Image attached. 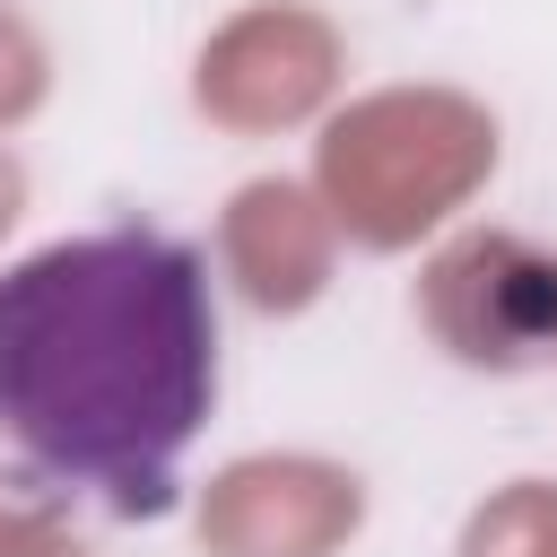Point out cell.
Instances as JSON below:
<instances>
[{
	"instance_id": "cell-1",
	"label": "cell",
	"mask_w": 557,
	"mask_h": 557,
	"mask_svg": "<svg viewBox=\"0 0 557 557\" xmlns=\"http://www.w3.org/2000/svg\"><path fill=\"white\" fill-rule=\"evenodd\" d=\"M218 400L209 261L157 226H96L0 270V435L35 479L122 522L174 505Z\"/></svg>"
},
{
	"instance_id": "cell-2",
	"label": "cell",
	"mask_w": 557,
	"mask_h": 557,
	"mask_svg": "<svg viewBox=\"0 0 557 557\" xmlns=\"http://www.w3.org/2000/svg\"><path fill=\"white\" fill-rule=\"evenodd\" d=\"M496 174V113L461 87H383L322 122L313 191L366 252H400L444 226Z\"/></svg>"
},
{
	"instance_id": "cell-3",
	"label": "cell",
	"mask_w": 557,
	"mask_h": 557,
	"mask_svg": "<svg viewBox=\"0 0 557 557\" xmlns=\"http://www.w3.org/2000/svg\"><path fill=\"white\" fill-rule=\"evenodd\" d=\"M418 313L461 366L522 374L557 348V252L505 226H470L418 270Z\"/></svg>"
},
{
	"instance_id": "cell-4",
	"label": "cell",
	"mask_w": 557,
	"mask_h": 557,
	"mask_svg": "<svg viewBox=\"0 0 557 557\" xmlns=\"http://www.w3.org/2000/svg\"><path fill=\"white\" fill-rule=\"evenodd\" d=\"M339 87V26L322 9L296 0H252L235 9L191 70V104L218 131H287L305 113H322V96Z\"/></svg>"
},
{
	"instance_id": "cell-5",
	"label": "cell",
	"mask_w": 557,
	"mask_h": 557,
	"mask_svg": "<svg viewBox=\"0 0 557 557\" xmlns=\"http://www.w3.org/2000/svg\"><path fill=\"white\" fill-rule=\"evenodd\" d=\"M366 522V479L313 453H252L226 461L200 496L209 557H339Z\"/></svg>"
},
{
	"instance_id": "cell-6",
	"label": "cell",
	"mask_w": 557,
	"mask_h": 557,
	"mask_svg": "<svg viewBox=\"0 0 557 557\" xmlns=\"http://www.w3.org/2000/svg\"><path fill=\"white\" fill-rule=\"evenodd\" d=\"M331 209L322 191L287 183V174H261L226 200L218 218V252H226V278L244 287L252 313H305L322 287H331Z\"/></svg>"
},
{
	"instance_id": "cell-7",
	"label": "cell",
	"mask_w": 557,
	"mask_h": 557,
	"mask_svg": "<svg viewBox=\"0 0 557 557\" xmlns=\"http://www.w3.org/2000/svg\"><path fill=\"white\" fill-rule=\"evenodd\" d=\"M461 557H557V479H513L461 522Z\"/></svg>"
},
{
	"instance_id": "cell-8",
	"label": "cell",
	"mask_w": 557,
	"mask_h": 557,
	"mask_svg": "<svg viewBox=\"0 0 557 557\" xmlns=\"http://www.w3.org/2000/svg\"><path fill=\"white\" fill-rule=\"evenodd\" d=\"M44 78H52V70H44L35 26L0 9V131H9V122H26V113L44 104Z\"/></svg>"
},
{
	"instance_id": "cell-9",
	"label": "cell",
	"mask_w": 557,
	"mask_h": 557,
	"mask_svg": "<svg viewBox=\"0 0 557 557\" xmlns=\"http://www.w3.org/2000/svg\"><path fill=\"white\" fill-rule=\"evenodd\" d=\"M0 557H87L52 513H0Z\"/></svg>"
},
{
	"instance_id": "cell-10",
	"label": "cell",
	"mask_w": 557,
	"mask_h": 557,
	"mask_svg": "<svg viewBox=\"0 0 557 557\" xmlns=\"http://www.w3.org/2000/svg\"><path fill=\"white\" fill-rule=\"evenodd\" d=\"M17 209H26V174H17V157L0 148V235L17 226Z\"/></svg>"
}]
</instances>
